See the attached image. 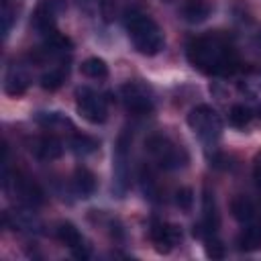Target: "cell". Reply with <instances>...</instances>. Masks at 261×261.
<instances>
[{"label":"cell","instance_id":"6da1fadb","mask_svg":"<svg viewBox=\"0 0 261 261\" xmlns=\"http://www.w3.org/2000/svg\"><path fill=\"white\" fill-rule=\"evenodd\" d=\"M190 63L206 75H230L239 69V53L222 33H204L188 43Z\"/></svg>","mask_w":261,"mask_h":261},{"label":"cell","instance_id":"7a4b0ae2","mask_svg":"<svg viewBox=\"0 0 261 261\" xmlns=\"http://www.w3.org/2000/svg\"><path fill=\"white\" fill-rule=\"evenodd\" d=\"M124 27L128 33V39L133 41L135 49L143 55H157L163 45H165V37L161 27L145 12L141 10H130L124 16Z\"/></svg>","mask_w":261,"mask_h":261},{"label":"cell","instance_id":"3957f363","mask_svg":"<svg viewBox=\"0 0 261 261\" xmlns=\"http://www.w3.org/2000/svg\"><path fill=\"white\" fill-rule=\"evenodd\" d=\"M2 186L4 190H12L14 198L27 206V208H37L45 202V192L43 188L27 173L22 171H8V149L4 147V159H2Z\"/></svg>","mask_w":261,"mask_h":261},{"label":"cell","instance_id":"277c9868","mask_svg":"<svg viewBox=\"0 0 261 261\" xmlns=\"http://www.w3.org/2000/svg\"><path fill=\"white\" fill-rule=\"evenodd\" d=\"M145 149L147 153L151 155V159L161 167V169H179L188 163V153L186 149L175 143L171 137L167 135H161V133H155L151 135L147 141H145Z\"/></svg>","mask_w":261,"mask_h":261},{"label":"cell","instance_id":"5b68a950","mask_svg":"<svg viewBox=\"0 0 261 261\" xmlns=\"http://www.w3.org/2000/svg\"><path fill=\"white\" fill-rule=\"evenodd\" d=\"M188 124L196 133V137L204 145H210V147L216 145V141L222 135L220 114L212 106H208V104H200V106L192 108L190 114H188Z\"/></svg>","mask_w":261,"mask_h":261},{"label":"cell","instance_id":"8992f818","mask_svg":"<svg viewBox=\"0 0 261 261\" xmlns=\"http://www.w3.org/2000/svg\"><path fill=\"white\" fill-rule=\"evenodd\" d=\"M128 161H130V133L122 130L116 139V147H114V153H112V175H114L112 190L118 196H122L130 186Z\"/></svg>","mask_w":261,"mask_h":261},{"label":"cell","instance_id":"52a82bcc","mask_svg":"<svg viewBox=\"0 0 261 261\" xmlns=\"http://www.w3.org/2000/svg\"><path fill=\"white\" fill-rule=\"evenodd\" d=\"M120 100H122L126 112L135 114V116H145V114L153 112V108H155L153 92L143 82H126L120 88Z\"/></svg>","mask_w":261,"mask_h":261},{"label":"cell","instance_id":"ba28073f","mask_svg":"<svg viewBox=\"0 0 261 261\" xmlns=\"http://www.w3.org/2000/svg\"><path fill=\"white\" fill-rule=\"evenodd\" d=\"M75 106H77V112L82 114V118L92 124H100L108 118L106 98L88 86H84L75 92Z\"/></svg>","mask_w":261,"mask_h":261},{"label":"cell","instance_id":"9c48e42d","mask_svg":"<svg viewBox=\"0 0 261 261\" xmlns=\"http://www.w3.org/2000/svg\"><path fill=\"white\" fill-rule=\"evenodd\" d=\"M63 10V2L61 0H41L35 14H33V27L43 35L47 37L49 33L57 31L55 29V20H57V14Z\"/></svg>","mask_w":261,"mask_h":261},{"label":"cell","instance_id":"30bf717a","mask_svg":"<svg viewBox=\"0 0 261 261\" xmlns=\"http://www.w3.org/2000/svg\"><path fill=\"white\" fill-rule=\"evenodd\" d=\"M149 237H151V241L159 253H167L181 241V230L175 224L153 220V224L149 228Z\"/></svg>","mask_w":261,"mask_h":261},{"label":"cell","instance_id":"8fae6325","mask_svg":"<svg viewBox=\"0 0 261 261\" xmlns=\"http://www.w3.org/2000/svg\"><path fill=\"white\" fill-rule=\"evenodd\" d=\"M218 226H220V216H218L214 194H210V190H204V196H202V222H200L198 230L194 228V234L206 239L208 234H216Z\"/></svg>","mask_w":261,"mask_h":261},{"label":"cell","instance_id":"7c38bea8","mask_svg":"<svg viewBox=\"0 0 261 261\" xmlns=\"http://www.w3.org/2000/svg\"><path fill=\"white\" fill-rule=\"evenodd\" d=\"M55 232H57V239H59L65 247L71 249L73 257H77V259H86V257L90 255L88 245H84V237H82V232H80L71 222H59Z\"/></svg>","mask_w":261,"mask_h":261},{"label":"cell","instance_id":"4fadbf2b","mask_svg":"<svg viewBox=\"0 0 261 261\" xmlns=\"http://www.w3.org/2000/svg\"><path fill=\"white\" fill-rule=\"evenodd\" d=\"M2 218H4V224L14 230H22V232H39L41 230V220L31 210H24V208L8 210V212H4Z\"/></svg>","mask_w":261,"mask_h":261},{"label":"cell","instance_id":"5bb4252c","mask_svg":"<svg viewBox=\"0 0 261 261\" xmlns=\"http://www.w3.org/2000/svg\"><path fill=\"white\" fill-rule=\"evenodd\" d=\"M33 153L43 159V161H53V159H59L61 153H63V143L55 137V135H43L35 141L33 145Z\"/></svg>","mask_w":261,"mask_h":261},{"label":"cell","instance_id":"9a60e30c","mask_svg":"<svg viewBox=\"0 0 261 261\" xmlns=\"http://www.w3.org/2000/svg\"><path fill=\"white\" fill-rule=\"evenodd\" d=\"M29 84H31V77H29V73L20 65L8 67V71L4 75V92L8 96H20V94H24L27 88H29Z\"/></svg>","mask_w":261,"mask_h":261},{"label":"cell","instance_id":"2e32d148","mask_svg":"<svg viewBox=\"0 0 261 261\" xmlns=\"http://www.w3.org/2000/svg\"><path fill=\"white\" fill-rule=\"evenodd\" d=\"M212 8H214L212 0H184V4H181V16L188 22H192V24L204 22L210 16Z\"/></svg>","mask_w":261,"mask_h":261},{"label":"cell","instance_id":"e0dca14e","mask_svg":"<svg viewBox=\"0 0 261 261\" xmlns=\"http://www.w3.org/2000/svg\"><path fill=\"white\" fill-rule=\"evenodd\" d=\"M139 184H141L143 196H145L149 202H153V204L161 202V186H159L157 175H155V171H153L151 165H143V167L139 169Z\"/></svg>","mask_w":261,"mask_h":261},{"label":"cell","instance_id":"ac0fdd59","mask_svg":"<svg viewBox=\"0 0 261 261\" xmlns=\"http://www.w3.org/2000/svg\"><path fill=\"white\" fill-rule=\"evenodd\" d=\"M230 212L232 216L245 226V224H253L255 218H257V208L253 204L251 198L247 196H237L232 202H230Z\"/></svg>","mask_w":261,"mask_h":261},{"label":"cell","instance_id":"d6986e66","mask_svg":"<svg viewBox=\"0 0 261 261\" xmlns=\"http://www.w3.org/2000/svg\"><path fill=\"white\" fill-rule=\"evenodd\" d=\"M73 188L82 198H90L96 192V175L88 167H77L73 173Z\"/></svg>","mask_w":261,"mask_h":261},{"label":"cell","instance_id":"ffe728a7","mask_svg":"<svg viewBox=\"0 0 261 261\" xmlns=\"http://www.w3.org/2000/svg\"><path fill=\"white\" fill-rule=\"evenodd\" d=\"M237 245L241 251H255L261 247V228L253 222V224H245L243 232L237 239Z\"/></svg>","mask_w":261,"mask_h":261},{"label":"cell","instance_id":"44dd1931","mask_svg":"<svg viewBox=\"0 0 261 261\" xmlns=\"http://www.w3.org/2000/svg\"><path fill=\"white\" fill-rule=\"evenodd\" d=\"M65 77H67V65L59 63L41 75V88L43 90H57L65 82Z\"/></svg>","mask_w":261,"mask_h":261},{"label":"cell","instance_id":"7402d4cb","mask_svg":"<svg viewBox=\"0 0 261 261\" xmlns=\"http://www.w3.org/2000/svg\"><path fill=\"white\" fill-rule=\"evenodd\" d=\"M82 73L86 77H92V80H104L108 75V65L100 57H90L82 63Z\"/></svg>","mask_w":261,"mask_h":261},{"label":"cell","instance_id":"603a6c76","mask_svg":"<svg viewBox=\"0 0 261 261\" xmlns=\"http://www.w3.org/2000/svg\"><path fill=\"white\" fill-rule=\"evenodd\" d=\"M35 120H37L41 126L49 128V130H55V128H59V126H71L69 118H65L61 112H37V114H35Z\"/></svg>","mask_w":261,"mask_h":261},{"label":"cell","instance_id":"cb8c5ba5","mask_svg":"<svg viewBox=\"0 0 261 261\" xmlns=\"http://www.w3.org/2000/svg\"><path fill=\"white\" fill-rule=\"evenodd\" d=\"M69 147H71V151L75 155L86 157V155H90V153H94L98 149V141L88 137V135H73L71 141H69Z\"/></svg>","mask_w":261,"mask_h":261},{"label":"cell","instance_id":"d4e9b609","mask_svg":"<svg viewBox=\"0 0 261 261\" xmlns=\"http://www.w3.org/2000/svg\"><path fill=\"white\" fill-rule=\"evenodd\" d=\"M228 118H230V122H232L237 128H245V126L251 122L253 112H251V108L245 106V104H234V106L230 108V112H228Z\"/></svg>","mask_w":261,"mask_h":261},{"label":"cell","instance_id":"484cf974","mask_svg":"<svg viewBox=\"0 0 261 261\" xmlns=\"http://www.w3.org/2000/svg\"><path fill=\"white\" fill-rule=\"evenodd\" d=\"M206 255L212 259H222L224 257V245L216 239V234L206 237Z\"/></svg>","mask_w":261,"mask_h":261},{"label":"cell","instance_id":"4316f807","mask_svg":"<svg viewBox=\"0 0 261 261\" xmlns=\"http://www.w3.org/2000/svg\"><path fill=\"white\" fill-rule=\"evenodd\" d=\"M175 204L179 206V210L184 212H190L192 210V204H194V194L190 188H179L175 192Z\"/></svg>","mask_w":261,"mask_h":261},{"label":"cell","instance_id":"83f0119b","mask_svg":"<svg viewBox=\"0 0 261 261\" xmlns=\"http://www.w3.org/2000/svg\"><path fill=\"white\" fill-rule=\"evenodd\" d=\"M98 8L104 16V20H112V14H114V0H98Z\"/></svg>","mask_w":261,"mask_h":261},{"label":"cell","instance_id":"f1b7e54d","mask_svg":"<svg viewBox=\"0 0 261 261\" xmlns=\"http://www.w3.org/2000/svg\"><path fill=\"white\" fill-rule=\"evenodd\" d=\"M253 175H255V181L257 186L261 188V153L255 157V167H253Z\"/></svg>","mask_w":261,"mask_h":261},{"label":"cell","instance_id":"f546056e","mask_svg":"<svg viewBox=\"0 0 261 261\" xmlns=\"http://www.w3.org/2000/svg\"><path fill=\"white\" fill-rule=\"evenodd\" d=\"M255 47L261 51V29H259V33L255 35Z\"/></svg>","mask_w":261,"mask_h":261},{"label":"cell","instance_id":"4dcf8cb0","mask_svg":"<svg viewBox=\"0 0 261 261\" xmlns=\"http://www.w3.org/2000/svg\"><path fill=\"white\" fill-rule=\"evenodd\" d=\"M259 116H261V106H259Z\"/></svg>","mask_w":261,"mask_h":261}]
</instances>
